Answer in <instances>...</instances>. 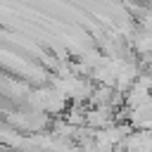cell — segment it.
Returning a JSON list of instances; mask_svg holds the SVG:
<instances>
[{
    "label": "cell",
    "instance_id": "6da1fadb",
    "mask_svg": "<svg viewBox=\"0 0 152 152\" xmlns=\"http://www.w3.org/2000/svg\"><path fill=\"white\" fill-rule=\"evenodd\" d=\"M86 124L88 126H95V131L109 128L112 126V107H93V109H88Z\"/></svg>",
    "mask_w": 152,
    "mask_h": 152
}]
</instances>
